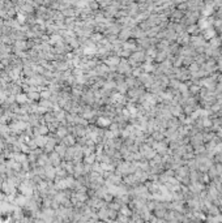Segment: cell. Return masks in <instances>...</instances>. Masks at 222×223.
<instances>
[{
  "instance_id": "obj_1",
  "label": "cell",
  "mask_w": 222,
  "mask_h": 223,
  "mask_svg": "<svg viewBox=\"0 0 222 223\" xmlns=\"http://www.w3.org/2000/svg\"><path fill=\"white\" fill-rule=\"evenodd\" d=\"M214 35H216V31L213 30V29H205V30H204V38L205 39H212Z\"/></svg>"
},
{
  "instance_id": "obj_2",
  "label": "cell",
  "mask_w": 222,
  "mask_h": 223,
  "mask_svg": "<svg viewBox=\"0 0 222 223\" xmlns=\"http://www.w3.org/2000/svg\"><path fill=\"white\" fill-rule=\"evenodd\" d=\"M220 45H221V39H220V38H216V37H213L212 39H210V46H212L213 48H217V47H220Z\"/></svg>"
},
{
  "instance_id": "obj_3",
  "label": "cell",
  "mask_w": 222,
  "mask_h": 223,
  "mask_svg": "<svg viewBox=\"0 0 222 223\" xmlns=\"http://www.w3.org/2000/svg\"><path fill=\"white\" fill-rule=\"evenodd\" d=\"M171 17H173L174 20H180L182 17H183V12H182V10H174L173 13H171Z\"/></svg>"
}]
</instances>
